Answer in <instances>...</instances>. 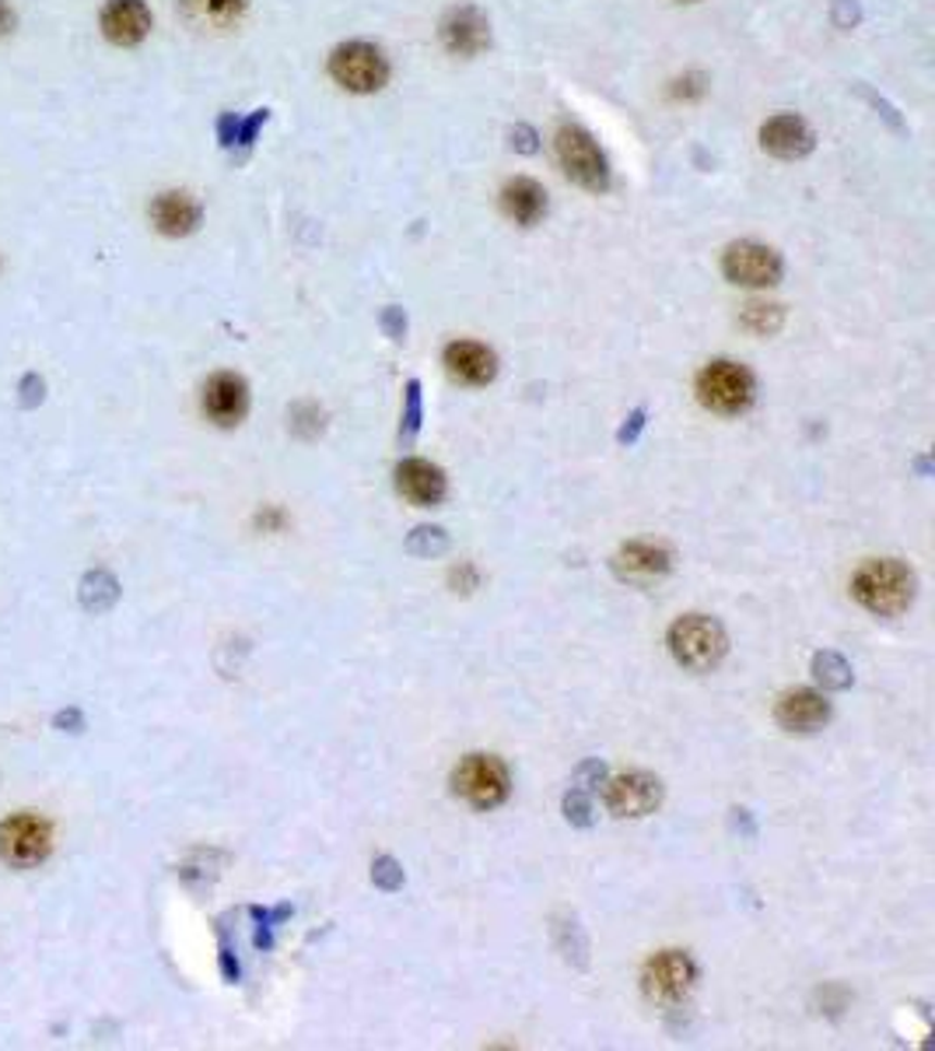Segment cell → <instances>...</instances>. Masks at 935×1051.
Masks as SVG:
<instances>
[{
    "label": "cell",
    "instance_id": "6",
    "mask_svg": "<svg viewBox=\"0 0 935 1051\" xmlns=\"http://www.w3.org/2000/svg\"><path fill=\"white\" fill-rule=\"evenodd\" d=\"M456 792L477 810H495L509 796V767L490 754H470L452 775Z\"/></svg>",
    "mask_w": 935,
    "mask_h": 1051
},
{
    "label": "cell",
    "instance_id": "24",
    "mask_svg": "<svg viewBox=\"0 0 935 1051\" xmlns=\"http://www.w3.org/2000/svg\"><path fill=\"white\" fill-rule=\"evenodd\" d=\"M446 533H441V529H417L414 533V537H410V551H414V554H441V551H446Z\"/></svg>",
    "mask_w": 935,
    "mask_h": 1051
},
{
    "label": "cell",
    "instance_id": "8",
    "mask_svg": "<svg viewBox=\"0 0 935 1051\" xmlns=\"http://www.w3.org/2000/svg\"><path fill=\"white\" fill-rule=\"evenodd\" d=\"M722 271L733 285L771 288L782 280V257L771 246H760V242H733L725 249Z\"/></svg>",
    "mask_w": 935,
    "mask_h": 1051
},
{
    "label": "cell",
    "instance_id": "19",
    "mask_svg": "<svg viewBox=\"0 0 935 1051\" xmlns=\"http://www.w3.org/2000/svg\"><path fill=\"white\" fill-rule=\"evenodd\" d=\"M501 208L515 225L529 228L547 214V193H544V186L533 179H512V183H504V190H501Z\"/></svg>",
    "mask_w": 935,
    "mask_h": 1051
},
{
    "label": "cell",
    "instance_id": "32",
    "mask_svg": "<svg viewBox=\"0 0 935 1051\" xmlns=\"http://www.w3.org/2000/svg\"><path fill=\"white\" fill-rule=\"evenodd\" d=\"M512 145H515L519 151H526V154H529V151H536V134H533L529 127H515V130H512Z\"/></svg>",
    "mask_w": 935,
    "mask_h": 1051
},
{
    "label": "cell",
    "instance_id": "15",
    "mask_svg": "<svg viewBox=\"0 0 935 1051\" xmlns=\"http://www.w3.org/2000/svg\"><path fill=\"white\" fill-rule=\"evenodd\" d=\"M446 368L452 379L466 383V386H487L495 379L498 362L495 354H490L484 343H473V340H456L446 348Z\"/></svg>",
    "mask_w": 935,
    "mask_h": 1051
},
{
    "label": "cell",
    "instance_id": "26",
    "mask_svg": "<svg viewBox=\"0 0 935 1051\" xmlns=\"http://www.w3.org/2000/svg\"><path fill=\"white\" fill-rule=\"evenodd\" d=\"M564 810H568V821H575V824H593V817H589V799H585V796H578V792H572V796H568L564 799Z\"/></svg>",
    "mask_w": 935,
    "mask_h": 1051
},
{
    "label": "cell",
    "instance_id": "31",
    "mask_svg": "<svg viewBox=\"0 0 935 1051\" xmlns=\"http://www.w3.org/2000/svg\"><path fill=\"white\" fill-rule=\"evenodd\" d=\"M57 726L67 729V733H77V729H85V715L77 712V709H67V712L57 715Z\"/></svg>",
    "mask_w": 935,
    "mask_h": 1051
},
{
    "label": "cell",
    "instance_id": "20",
    "mask_svg": "<svg viewBox=\"0 0 935 1051\" xmlns=\"http://www.w3.org/2000/svg\"><path fill=\"white\" fill-rule=\"evenodd\" d=\"M616 568L627 575H662L670 568V551H662L656 543H627L621 558H616Z\"/></svg>",
    "mask_w": 935,
    "mask_h": 1051
},
{
    "label": "cell",
    "instance_id": "3",
    "mask_svg": "<svg viewBox=\"0 0 935 1051\" xmlns=\"http://www.w3.org/2000/svg\"><path fill=\"white\" fill-rule=\"evenodd\" d=\"M329 77L354 96H372L389 82V60L372 42H344L329 57Z\"/></svg>",
    "mask_w": 935,
    "mask_h": 1051
},
{
    "label": "cell",
    "instance_id": "12",
    "mask_svg": "<svg viewBox=\"0 0 935 1051\" xmlns=\"http://www.w3.org/2000/svg\"><path fill=\"white\" fill-rule=\"evenodd\" d=\"M246 406H249L246 383L232 372H217L208 383V389H203V411H208V417L221 428L239 425V421L246 417Z\"/></svg>",
    "mask_w": 935,
    "mask_h": 1051
},
{
    "label": "cell",
    "instance_id": "36",
    "mask_svg": "<svg viewBox=\"0 0 935 1051\" xmlns=\"http://www.w3.org/2000/svg\"><path fill=\"white\" fill-rule=\"evenodd\" d=\"M687 4H694V0H687Z\"/></svg>",
    "mask_w": 935,
    "mask_h": 1051
},
{
    "label": "cell",
    "instance_id": "5",
    "mask_svg": "<svg viewBox=\"0 0 935 1051\" xmlns=\"http://www.w3.org/2000/svg\"><path fill=\"white\" fill-rule=\"evenodd\" d=\"M697 397L719 414H739L753 403V375L736 362H711L697 375Z\"/></svg>",
    "mask_w": 935,
    "mask_h": 1051
},
{
    "label": "cell",
    "instance_id": "35",
    "mask_svg": "<svg viewBox=\"0 0 935 1051\" xmlns=\"http://www.w3.org/2000/svg\"><path fill=\"white\" fill-rule=\"evenodd\" d=\"M11 25H14V14H11V8L4 4V0H0V36H8Z\"/></svg>",
    "mask_w": 935,
    "mask_h": 1051
},
{
    "label": "cell",
    "instance_id": "18",
    "mask_svg": "<svg viewBox=\"0 0 935 1051\" xmlns=\"http://www.w3.org/2000/svg\"><path fill=\"white\" fill-rule=\"evenodd\" d=\"M151 222L162 235L179 239V235H189L200 225V208L189 200V193H162L151 203Z\"/></svg>",
    "mask_w": 935,
    "mask_h": 1051
},
{
    "label": "cell",
    "instance_id": "29",
    "mask_svg": "<svg viewBox=\"0 0 935 1051\" xmlns=\"http://www.w3.org/2000/svg\"><path fill=\"white\" fill-rule=\"evenodd\" d=\"M39 400H42L39 375H28V379H22V406H36Z\"/></svg>",
    "mask_w": 935,
    "mask_h": 1051
},
{
    "label": "cell",
    "instance_id": "22",
    "mask_svg": "<svg viewBox=\"0 0 935 1051\" xmlns=\"http://www.w3.org/2000/svg\"><path fill=\"white\" fill-rule=\"evenodd\" d=\"M813 673H816V680L831 690H845L851 684V666L837 652H820L813 659Z\"/></svg>",
    "mask_w": 935,
    "mask_h": 1051
},
{
    "label": "cell",
    "instance_id": "1",
    "mask_svg": "<svg viewBox=\"0 0 935 1051\" xmlns=\"http://www.w3.org/2000/svg\"><path fill=\"white\" fill-rule=\"evenodd\" d=\"M851 592L865 610L880 617H894L914 600V575L900 561H869L851 578Z\"/></svg>",
    "mask_w": 935,
    "mask_h": 1051
},
{
    "label": "cell",
    "instance_id": "10",
    "mask_svg": "<svg viewBox=\"0 0 935 1051\" xmlns=\"http://www.w3.org/2000/svg\"><path fill=\"white\" fill-rule=\"evenodd\" d=\"M760 145H764V151L774 154V159L796 162L813 151L816 140H813V130L806 127V120L782 113V116H771L764 127H760Z\"/></svg>",
    "mask_w": 935,
    "mask_h": 1051
},
{
    "label": "cell",
    "instance_id": "16",
    "mask_svg": "<svg viewBox=\"0 0 935 1051\" xmlns=\"http://www.w3.org/2000/svg\"><path fill=\"white\" fill-rule=\"evenodd\" d=\"M831 718V704L816 690H788L778 701V723L788 733H816Z\"/></svg>",
    "mask_w": 935,
    "mask_h": 1051
},
{
    "label": "cell",
    "instance_id": "21",
    "mask_svg": "<svg viewBox=\"0 0 935 1051\" xmlns=\"http://www.w3.org/2000/svg\"><path fill=\"white\" fill-rule=\"evenodd\" d=\"M120 600V583L109 572H91L82 578V606L91 614H102Z\"/></svg>",
    "mask_w": 935,
    "mask_h": 1051
},
{
    "label": "cell",
    "instance_id": "28",
    "mask_svg": "<svg viewBox=\"0 0 935 1051\" xmlns=\"http://www.w3.org/2000/svg\"><path fill=\"white\" fill-rule=\"evenodd\" d=\"M203 4H208V11L214 14V18H235V14H242V8H246V0H203Z\"/></svg>",
    "mask_w": 935,
    "mask_h": 1051
},
{
    "label": "cell",
    "instance_id": "4",
    "mask_svg": "<svg viewBox=\"0 0 935 1051\" xmlns=\"http://www.w3.org/2000/svg\"><path fill=\"white\" fill-rule=\"evenodd\" d=\"M670 649L684 666L690 670H711L725 655V631L719 621L705 614L680 617L670 627Z\"/></svg>",
    "mask_w": 935,
    "mask_h": 1051
},
{
    "label": "cell",
    "instance_id": "11",
    "mask_svg": "<svg viewBox=\"0 0 935 1051\" xmlns=\"http://www.w3.org/2000/svg\"><path fill=\"white\" fill-rule=\"evenodd\" d=\"M441 42L456 57H477L490 46V25L477 8H456L441 22Z\"/></svg>",
    "mask_w": 935,
    "mask_h": 1051
},
{
    "label": "cell",
    "instance_id": "9",
    "mask_svg": "<svg viewBox=\"0 0 935 1051\" xmlns=\"http://www.w3.org/2000/svg\"><path fill=\"white\" fill-rule=\"evenodd\" d=\"M662 799V786L645 772L616 775L607 781V806L616 817H645L652 813Z\"/></svg>",
    "mask_w": 935,
    "mask_h": 1051
},
{
    "label": "cell",
    "instance_id": "34",
    "mask_svg": "<svg viewBox=\"0 0 935 1051\" xmlns=\"http://www.w3.org/2000/svg\"><path fill=\"white\" fill-rule=\"evenodd\" d=\"M386 326H389L392 340H400V337H403V326H407V323H400V312H396V309H389V316H386Z\"/></svg>",
    "mask_w": 935,
    "mask_h": 1051
},
{
    "label": "cell",
    "instance_id": "27",
    "mask_svg": "<svg viewBox=\"0 0 935 1051\" xmlns=\"http://www.w3.org/2000/svg\"><path fill=\"white\" fill-rule=\"evenodd\" d=\"M673 96H676V99H701V96H705V77H701V74H687V77H680L676 88H673Z\"/></svg>",
    "mask_w": 935,
    "mask_h": 1051
},
{
    "label": "cell",
    "instance_id": "7",
    "mask_svg": "<svg viewBox=\"0 0 935 1051\" xmlns=\"http://www.w3.org/2000/svg\"><path fill=\"white\" fill-rule=\"evenodd\" d=\"M0 855L18 869L39 866L50 855V824L36 813H14L0 824Z\"/></svg>",
    "mask_w": 935,
    "mask_h": 1051
},
{
    "label": "cell",
    "instance_id": "2",
    "mask_svg": "<svg viewBox=\"0 0 935 1051\" xmlns=\"http://www.w3.org/2000/svg\"><path fill=\"white\" fill-rule=\"evenodd\" d=\"M553 148H558V162L564 168V176L578 183L582 190L589 193L610 190V162L589 130L578 127V123H564L558 137H553Z\"/></svg>",
    "mask_w": 935,
    "mask_h": 1051
},
{
    "label": "cell",
    "instance_id": "17",
    "mask_svg": "<svg viewBox=\"0 0 935 1051\" xmlns=\"http://www.w3.org/2000/svg\"><path fill=\"white\" fill-rule=\"evenodd\" d=\"M396 484H400V491L414 501V505H438L441 498H446V477H441V470L424 463V460H407L396 470Z\"/></svg>",
    "mask_w": 935,
    "mask_h": 1051
},
{
    "label": "cell",
    "instance_id": "13",
    "mask_svg": "<svg viewBox=\"0 0 935 1051\" xmlns=\"http://www.w3.org/2000/svg\"><path fill=\"white\" fill-rule=\"evenodd\" d=\"M690 981H694V964H690V956L680 950L659 953L645 971V988H648V996H656V999H680L690 988Z\"/></svg>",
    "mask_w": 935,
    "mask_h": 1051
},
{
    "label": "cell",
    "instance_id": "23",
    "mask_svg": "<svg viewBox=\"0 0 935 1051\" xmlns=\"http://www.w3.org/2000/svg\"><path fill=\"white\" fill-rule=\"evenodd\" d=\"M782 320L785 316H782L778 305H760V302H753V305H747V312H743V326L753 329V334H760V337L774 334V329L782 326Z\"/></svg>",
    "mask_w": 935,
    "mask_h": 1051
},
{
    "label": "cell",
    "instance_id": "30",
    "mask_svg": "<svg viewBox=\"0 0 935 1051\" xmlns=\"http://www.w3.org/2000/svg\"><path fill=\"white\" fill-rule=\"evenodd\" d=\"M263 123H266V109H260V113L252 116L249 123H242V127H239V137H235V140H239V145H252V140H257V130L263 127Z\"/></svg>",
    "mask_w": 935,
    "mask_h": 1051
},
{
    "label": "cell",
    "instance_id": "14",
    "mask_svg": "<svg viewBox=\"0 0 935 1051\" xmlns=\"http://www.w3.org/2000/svg\"><path fill=\"white\" fill-rule=\"evenodd\" d=\"M102 33L116 46H137L151 33V11L145 0H113L102 11Z\"/></svg>",
    "mask_w": 935,
    "mask_h": 1051
},
{
    "label": "cell",
    "instance_id": "25",
    "mask_svg": "<svg viewBox=\"0 0 935 1051\" xmlns=\"http://www.w3.org/2000/svg\"><path fill=\"white\" fill-rule=\"evenodd\" d=\"M372 880H375L378 887H383V890H396V887L403 884V869L396 866V862H392L389 855H383V859L375 862V873H372Z\"/></svg>",
    "mask_w": 935,
    "mask_h": 1051
},
{
    "label": "cell",
    "instance_id": "33",
    "mask_svg": "<svg viewBox=\"0 0 935 1051\" xmlns=\"http://www.w3.org/2000/svg\"><path fill=\"white\" fill-rule=\"evenodd\" d=\"M221 145H235V137H239V120H235L232 113L221 116Z\"/></svg>",
    "mask_w": 935,
    "mask_h": 1051
}]
</instances>
